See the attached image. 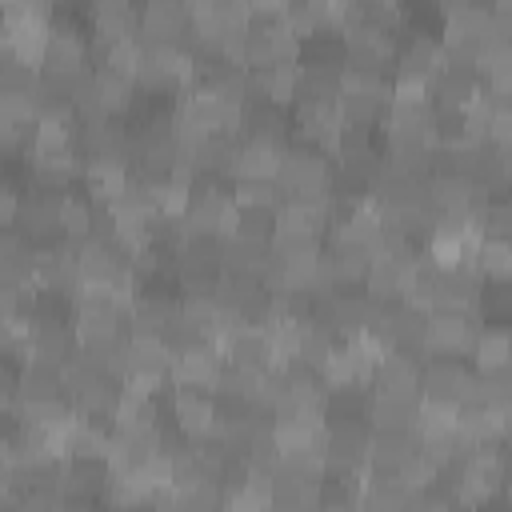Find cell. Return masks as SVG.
<instances>
[{"instance_id":"14","label":"cell","mask_w":512,"mask_h":512,"mask_svg":"<svg viewBox=\"0 0 512 512\" xmlns=\"http://www.w3.org/2000/svg\"><path fill=\"white\" fill-rule=\"evenodd\" d=\"M412 488L396 472H364L360 476V512H404Z\"/></svg>"},{"instance_id":"5","label":"cell","mask_w":512,"mask_h":512,"mask_svg":"<svg viewBox=\"0 0 512 512\" xmlns=\"http://www.w3.org/2000/svg\"><path fill=\"white\" fill-rule=\"evenodd\" d=\"M372 368H376V360H372L352 336H336L332 348L324 352L316 376H320V384H324L328 392H336V388H368Z\"/></svg>"},{"instance_id":"16","label":"cell","mask_w":512,"mask_h":512,"mask_svg":"<svg viewBox=\"0 0 512 512\" xmlns=\"http://www.w3.org/2000/svg\"><path fill=\"white\" fill-rule=\"evenodd\" d=\"M140 32V8L128 0H100L92 4V44H108L120 36Z\"/></svg>"},{"instance_id":"7","label":"cell","mask_w":512,"mask_h":512,"mask_svg":"<svg viewBox=\"0 0 512 512\" xmlns=\"http://www.w3.org/2000/svg\"><path fill=\"white\" fill-rule=\"evenodd\" d=\"M56 196L60 192H48V188H28L20 192V212H16V236L32 248L40 244H56L60 240V220H56Z\"/></svg>"},{"instance_id":"19","label":"cell","mask_w":512,"mask_h":512,"mask_svg":"<svg viewBox=\"0 0 512 512\" xmlns=\"http://www.w3.org/2000/svg\"><path fill=\"white\" fill-rule=\"evenodd\" d=\"M16 384H20V368L0 356V412H16Z\"/></svg>"},{"instance_id":"2","label":"cell","mask_w":512,"mask_h":512,"mask_svg":"<svg viewBox=\"0 0 512 512\" xmlns=\"http://www.w3.org/2000/svg\"><path fill=\"white\" fill-rule=\"evenodd\" d=\"M88 60H92V48H88L84 32L72 28V24L60 28V24L52 20V32H48L44 52H40V76H44V80H56V84H68V80H76L80 72L92 68Z\"/></svg>"},{"instance_id":"12","label":"cell","mask_w":512,"mask_h":512,"mask_svg":"<svg viewBox=\"0 0 512 512\" xmlns=\"http://www.w3.org/2000/svg\"><path fill=\"white\" fill-rule=\"evenodd\" d=\"M172 392V424L188 436L200 440L216 424V392L204 388H168Z\"/></svg>"},{"instance_id":"4","label":"cell","mask_w":512,"mask_h":512,"mask_svg":"<svg viewBox=\"0 0 512 512\" xmlns=\"http://www.w3.org/2000/svg\"><path fill=\"white\" fill-rule=\"evenodd\" d=\"M484 320L476 312H456V308H432L424 312V356H468L472 336Z\"/></svg>"},{"instance_id":"3","label":"cell","mask_w":512,"mask_h":512,"mask_svg":"<svg viewBox=\"0 0 512 512\" xmlns=\"http://www.w3.org/2000/svg\"><path fill=\"white\" fill-rule=\"evenodd\" d=\"M384 108H388V76H368V72H344L340 68V116H344V124L376 128Z\"/></svg>"},{"instance_id":"13","label":"cell","mask_w":512,"mask_h":512,"mask_svg":"<svg viewBox=\"0 0 512 512\" xmlns=\"http://www.w3.org/2000/svg\"><path fill=\"white\" fill-rule=\"evenodd\" d=\"M468 368L472 372H500V368H512V336H508V324H492L484 320L472 336V348H468Z\"/></svg>"},{"instance_id":"20","label":"cell","mask_w":512,"mask_h":512,"mask_svg":"<svg viewBox=\"0 0 512 512\" xmlns=\"http://www.w3.org/2000/svg\"><path fill=\"white\" fill-rule=\"evenodd\" d=\"M16 212H20V188H12L8 180H0V232L16 228Z\"/></svg>"},{"instance_id":"10","label":"cell","mask_w":512,"mask_h":512,"mask_svg":"<svg viewBox=\"0 0 512 512\" xmlns=\"http://www.w3.org/2000/svg\"><path fill=\"white\" fill-rule=\"evenodd\" d=\"M468 380H472V368L460 356H424L420 360V396H428V400L460 404Z\"/></svg>"},{"instance_id":"17","label":"cell","mask_w":512,"mask_h":512,"mask_svg":"<svg viewBox=\"0 0 512 512\" xmlns=\"http://www.w3.org/2000/svg\"><path fill=\"white\" fill-rule=\"evenodd\" d=\"M472 268L480 272L484 284H504L508 272H512V240H488V236H480L476 256H472Z\"/></svg>"},{"instance_id":"21","label":"cell","mask_w":512,"mask_h":512,"mask_svg":"<svg viewBox=\"0 0 512 512\" xmlns=\"http://www.w3.org/2000/svg\"><path fill=\"white\" fill-rule=\"evenodd\" d=\"M60 512H108V508L100 500H64Z\"/></svg>"},{"instance_id":"18","label":"cell","mask_w":512,"mask_h":512,"mask_svg":"<svg viewBox=\"0 0 512 512\" xmlns=\"http://www.w3.org/2000/svg\"><path fill=\"white\" fill-rule=\"evenodd\" d=\"M404 512H460L456 496L444 488V484H428V488H416L408 508Z\"/></svg>"},{"instance_id":"6","label":"cell","mask_w":512,"mask_h":512,"mask_svg":"<svg viewBox=\"0 0 512 512\" xmlns=\"http://www.w3.org/2000/svg\"><path fill=\"white\" fill-rule=\"evenodd\" d=\"M220 372H224L220 348L212 340H200V344H188V348L172 352L168 388H204V392H216Z\"/></svg>"},{"instance_id":"8","label":"cell","mask_w":512,"mask_h":512,"mask_svg":"<svg viewBox=\"0 0 512 512\" xmlns=\"http://www.w3.org/2000/svg\"><path fill=\"white\" fill-rule=\"evenodd\" d=\"M140 36L152 44H192V4L184 0L140 4Z\"/></svg>"},{"instance_id":"1","label":"cell","mask_w":512,"mask_h":512,"mask_svg":"<svg viewBox=\"0 0 512 512\" xmlns=\"http://www.w3.org/2000/svg\"><path fill=\"white\" fill-rule=\"evenodd\" d=\"M368 444H372V424L364 416H336L324 420V472L328 476H364L368 472Z\"/></svg>"},{"instance_id":"11","label":"cell","mask_w":512,"mask_h":512,"mask_svg":"<svg viewBox=\"0 0 512 512\" xmlns=\"http://www.w3.org/2000/svg\"><path fill=\"white\" fill-rule=\"evenodd\" d=\"M160 392H140V388H124L116 392V404H112V416H108V428H120V432H148V428H160Z\"/></svg>"},{"instance_id":"9","label":"cell","mask_w":512,"mask_h":512,"mask_svg":"<svg viewBox=\"0 0 512 512\" xmlns=\"http://www.w3.org/2000/svg\"><path fill=\"white\" fill-rule=\"evenodd\" d=\"M372 396H396V400H420V356L408 352H384L368 380Z\"/></svg>"},{"instance_id":"15","label":"cell","mask_w":512,"mask_h":512,"mask_svg":"<svg viewBox=\"0 0 512 512\" xmlns=\"http://www.w3.org/2000/svg\"><path fill=\"white\" fill-rule=\"evenodd\" d=\"M412 452H416V432L412 428H372L368 468L372 472H400Z\"/></svg>"}]
</instances>
